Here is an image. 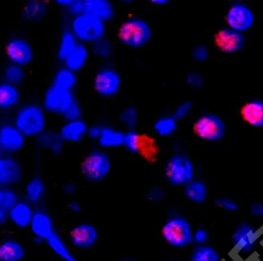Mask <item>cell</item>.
<instances>
[{"instance_id":"816d5d0a","label":"cell","mask_w":263,"mask_h":261,"mask_svg":"<svg viewBox=\"0 0 263 261\" xmlns=\"http://www.w3.org/2000/svg\"><path fill=\"white\" fill-rule=\"evenodd\" d=\"M68 209L72 213H79L81 212L82 206H81V203H78V201H71L68 203Z\"/></svg>"},{"instance_id":"9f6ffc18","label":"cell","mask_w":263,"mask_h":261,"mask_svg":"<svg viewBox=\"0 0 263 261\" xmlns=\"http://www.w3.org/2000/svg\"><path fill=\"white\" fill-rule=\"evenodd\" d=\"M122 261H134V260H132V259H123V260H122Z\"/></svg>"},{"instance_id":"f5cc1de1","label":"cell","mask_w":263,"mask_h":261,"mask_svg":"<svg viewBox=\"0 0 263 261\" xmlns=\"http://www.w3.org/2000/svg\"><path fill=\"white\" fill-rule=\"evenodd\" d=\"M7 219H8V214H7V211L4 210V209L0 206V225H4Z\"/></svg>"},{"instance_id":"680465c9","label":"cell","mask_w":263,"mask_h":261,"mask_svg":"<svg viewBox=\"0 0 263 261\" xmlns=\"http://www.w3.org/2000/svg\"><path fill=\"white\" fill-rule=\"evenodd\" d=\"M0 154H1V150H0ZM0 158H1V156H0Z\"/></svg>"},{"instance_id":"44dd1931","label":"cell","mask_w":263,"mask_h":261,"mask_svg":"<svg viewBox=\"0 0 263 261\" xmlns=\"http://www.w3.org/2000/svg\"><path fill=\"white\" fill-rule=\"evenodd\" d=\"M243 120L254 127H263V101L255 100L247 102L241 108Z\"/></svg>"},{"instance_id":"9a60e30c","label":"cell","mask_w":263,"mask_h":261,"mask_svg":"<svg viewBox=\"0 0 263 261\" xmlns=\"http://www.w3.org/2000/svg\"><path fill=\"white\" fill-rule=\"evenodd\" d=\"M259 238L256 228L248 224H242L233 234V243L239 252L250 253L255 249Z\"/></svg>"},{"instance_id":"5bb4252c","label":"cell","mask_w":263,"mask_h":261,"mask_svg":"<svg viewBox=\"0 0 263 261\" xmlns=\"http://www.w3.org/2000/svg\"><path fill=\"white\" fill-rule=\"evenodd\" d=\"M26 137L14 125L0 126V150L6 153H15L23 148Z\"/></svg>"},{"instance_id":"2e32d148","label":"cell","mask_w":263,"mask_h":261,"mask_svg":"<svg viewBox=\"0 0 263 261\" xmlns=\"http://www.w3.org/2000/svg\"><path fill=\"white\" fill-rule=\"evenodd\" d=\"M29 227L35 241L46 242L55 232L51 216L44 211H35Z\"/></svg>"},{"instance_id":"83f0119b","label":"cell","mask_w":263,"mask_h":261,"mask_svg":"<svg viewBox=\"0 0 263 261\" xmlns=\"http://www.w3.org/2000/svg\"><path fill=\"white\" fill-rule=\"evenodd\" d=\"M20 100V92L16 85L8 82L0 83V108L10 109Z\"/></svg>"},{"instance_id":"7c38bea8","label":"cell","mask_w":263,"mask_h":261,"mask_svg":"<svg viewBox=\"0 0 263 261\" xmlns=\"http://www.w3.org/2000/svg\"><path fill=\"white\" fill-rule=\"evenodd\" d=\"M245 41L246 38L243 33L229 27L223 28L215 35L217 47L224 54H235L241 51Z\"/></svg>"},{"instance_id":"b9f144b4","label":"cell","mask_w":263,"mask_h":261,"mask_svg":"<svg viewBox=\"0 0 263 261\" xmlns=\"http://www.w3.org/2000/svg\"><path fill=\"white\" fill-rule=\"evenodd\" d=\"M166 196L165 190L159 186H154L147 191L146 197L151 203H159L163 201Z\"/></svg>"},{"instance_id":"3957f363","label":"cell","mask_w":263,"mask_h":261,"mask_svg":"<svg viewBox=\"0 0 263 261\" xmlns=\"http://www.w3.org/2000/svg\"><path fill=\"white\" fill-rule=\"evenodd\" d=\"M71 32L81 44H93L103 39L106 34L105 22L86 13L73 17Z\"/></svg>"},{"instance_id":"484cf974","label":"cell","mask_w":263,"mask_h":261,"mask_svg":"<svg viewBox=\"0 0 263 261\" xmlns=\"http://www.w3.org/2000/svg\"><path fill=\"white\" fill-rule=\"evenodd\" d=\"M48 5L41 0H32L25 5L22 10V17L29 22L42 20L47 13Z\"/></svg>"},{"instance_id":"4fadbf2b","label":"cell","mask_w":263,"mask_h":261,"mask_svg":"<svg viewBox=\"0 0 263 261\" xmlns=\"http://www.w3.org/2000/svg\"><path fill=\"white\" fill-rule=\"evenodd\" d=\"M6 53L11 64L21 67L29 64L33 58V50L30 44L21 38L12 39L7 44Z\"/></svg>"},{"instance_id":"ee69618b","label":"cell","mask_w":263,"mask_h":261,"mask_svg":"<svg viewBox=\"0 0 263 261\" xmlns=\"http://www.w3.org/2000/svg\"><path fill=\"white\" fill-rule=\"evenodd\" d=\"M209 50L208 47L202 44L196 46L192 51V57L193 60L199 63L206 61L209 57Z\"/></svg>"},{"instance_id":"52a82bcc","label":"cell","mask_w":263,"mask_h":261,"mask_svg":"<svg viewBox=\"0 0 263 261\" xmlns=\"http://www.w3.org/2000/svg\"><path fill=\"white\" fill-rule=\"evenodd\" d=\"M194 130L201 139L208 141H218L226 135V125L218 115L206 113L196 119Z\"/></svg>"},{"instance_id":"4316f807","label":"cell","mask_w":263,"mask_h":261,"mask_svg":"<svg viewBox=\"0 0 263 261\" xmlns=\"http://www.w3.org/2000/svg\"><path fill=\"white\" fill-rule=\"evenodd\" d=\"M184 194L189 201L202 203L208 199V187L202 181L194 179L184 186Z\"/></svg>"},{"instance_id":"277c9868","label":"cell","mask_w":263,"mask_h":261,"mask_svg":"<svg viewBox=\"0 0 263 261\" xmlns=\"http://www.w3.org/2000/svg\"><path fill=\"white\" fill-rule=\"evenodd\" d=\"M165 243L177 249L186 247L193 243V231L190 223L181 216H171L161 229Z\"/></svg>"},{"instance_id":"d590c367","label":"cell","mask_w":263,"mask_h":261,"mask_svg":"<svg viewBox=\"0 0 263 261\" xmlns=\"http://www.w3.org/2000/svg\"><path fill=\"white\" fill-rule=\"evenodd\" d=\"M91 52L100 59H108L114 53V45L111 41L106 38L100 39L91 44Z\"/></svg>"},{"instance_id":"91938a15","label":"cell","mask_w":263,"mask_h":261,"mask_svg":"<svg viewBox=\"0 0 263 261\" xmlns=\"http://www.w3.org/2000/svg\"><path fill=\"white\" fill-rule=\"evenodd\" d=\"M171 261H174V260H171Z\"/></svg>"},{"instance_id":"e575fe53","label":"cell","mask_w":263,"mask_h":261,"mask_svg":"<svg viewBox=\"0 0 263 261\" xmlns=\"http://www.w3.org/2000/svg\"><path fill=\"white\" fill-rule=\"evenodd\" d=\"M26 77V73L23 68L16 64H10L5 68L4 71V82H8L17 86L23 82Z\"/></svg>"},{"instance_id":"7402d4cb","label":"cell","mask_w":263,"mask_h":261,"mask_svg":"<svg viewBox=\"0 0 263 261\" xmlns=\"http://www.w3.org/2000/svg\"><path fill=\"white\" fill-rule=\"evenodd\" d=\"M89 58V50L85 44L78 42L70 54L65 58V67L76 72L85 67Z\"/></svg>"},{"instance_id":"f907efd6","label":"cell","mask_w":263,"mask_h":261,"mask_svg":"<svg viewBox=\"0 0 263 261\" xmlns=\"http://www.w3.org/2000/svg\"><path fill=\"white\" fill-rule=\"evenodd\" d=\"M63 191L67 195H73L76 193V186L73 183H66L63 187Z\"/></svg>"},{"instance_id":"8fae6325","label":"cell","mask_w":263,"mask_h":261,"mask_svg":"<svg viewBox=\"0 0 263 261\" xmlns=\"http://www.w3.org/2000/svg\"><path fill=\"white\" fill-rule=\"evenodd\" d=\"M99 240L97 227L90 223H81L75 225L69 232L71 244L79 250H88L96 246Z\"/></svg>"},{"instance_id":"c3c4849f","label":"cell","mask_w":263,"mask_h":261,"mask_svg":"<svg viewBox=\"0 0 263 261\" xmlns=\"http://www.w3.org/2000/svg\"><path fill=\"white\" fill-rule=\"evenodd\" d=\"M103 126L100 125H93L89 126L87 132V136L88 138L92 140H97L98 141L101 137L102 132H103Z\"/></svg>"},{"instance_id":"d6986e66","label":"cell","mask_w":263,"mask_h":261,"mask_svg":"<svg viewBox=\"0 0 263 261\" xmlns=\"http://www.w3.org/2000/svg\"><path fill=\"white\" fill-rule=\"evenodd\" d=\"M84 3L85 13L103 21H108L115 17V7L108 0H85Z\"/></svg>"},{"instance_id":"db71d44e","label":"cell","mask_w":263,"mask_h":261,"mask_svg":"<svg viewBox=\"0 0 263 261\" xmlns=\"http://www.w3.org/2000/svg\"><path fill=\"white\" fill-rule=\"evenodd\" d=\"M71 2H72V0H57V1H55L57 5L63 7V8L66 9V10L69 7V6L70 5Z\"/></svg>"},{"instance_id":"74e56055","label":"cell","mask_w":263,"mask_h":261,"mask_svg":"<svg viewBox=\"0 0 263 261\" xmlns=\"http://www.w3.org/2000/svg\"><path fill=\"white\" fill-rule=\"evenodd\" d=\"M127 151L137 154L141 148V138L134 129H130L124 134L123 145Z\"/></svg>"},{"instance_id":"f35d334b","label":"cell","mask_w":263,"mask_h":261,"mask_svg":"<svg viewBox=\"0 0 263 261\" xmlns=\"http://www.w3.org/2000/svg\"><path fill=\"white\" fill-rule=\"evenodd\" d=\"M18 202L19 200L17 199V195L15 191L10 189V188H2V191H1V194H0V206L4 210L7 211V213Z\"/></svg>"},{"instance_id":"f1b7e54d","label":"cell","mask_w":263,"mask_h":261,"mask_svg":"<svg viewBox=\"0 0 263 261\" xmlns=\"http://www.w3.org/2000/svg\"><path fill=\"white\" fill-rule=\"evenodd\" d=\"M125 133L110 126H103L99 144L104 148H116L123 145Z\"/></svg>"},{"instance_id":"ba28073f","label":"cell","mask_w":263,"mask_h":261,"mask_svg":"<svg viewBox=\"0 0 263 261\" xmlns=\"http://www.w3.org/2000/svg\"><path fill=\"white\" fill-rule=\"evenodd\" d=\"M93 85L97 94L102 97H113L120 91L122 78L115 69L103 68L95 76Z\"/></svg>"},{"instance_id":"ab89813d","label":"cell","mask_w":263,"mask_h":261,"mask_svg":"<svg viewBox=\"0 0 263 261\" xmlns=\"http://www.w3.org/2000/svg\"><path fill=\"white\" fill-rule=\"evenodd\" d=\"M62 116L66 121L78 120L81 119L82 116V107L80 105L79 103L74 100Z\"/></svg>"},{"instance_id":"4dcf8cb0","label":"cell","mask_w":263,"mask_h":261,"mask_svg":"<svg viewBox=\"0 0 263 261\" xmlns=\"http://www.w3.org/2000/svg\"><path fill=\"white\" fill-rule=\"evenodd\" d=\"M77 84L76 73L64 67L59 69L54 75L53 85L62 89L72 91Z\"/></svg>"},{"instance_id":"ffe728a7","label":"cell","mask_w":263,"mask_h":261,"mask_svg":"<svg viewBox=\"0 0 263 261\" xmlns=\"http://www.w3.org/2000/svg\"><path fill=\"white\" fill-rule=\"evenodd\" d=\"M35 212L30 203L19 201L14 207L8 211V218L15 226L21 228H27L30 225Z\"/></svg>"},{"instance_id":"1f68e13d","label":"cell","mask_w":263,"mask_h":261,"mask_svg":"<svg viewBox=\"0 0 263 261\" xmlns=\"http://www.w3.org/2000/svg\"><path fill=\"white\" fill-rule=\"evenodd\" d=\"M78 44V40L73 32H71V30L65 31L62 34L60 41H59L58 57L61 60H64Z\"/></svg>"},{"instance_id":"836d02e7","label":"cell","mask_w":263,"mask_h":261,"mask_svg":"<svg viewBox=\"0 0 263 261\" xmlns=\"http://www.w3.org/2000/svg\"><path fill=\"white\" fill-rule=\"evenodd\" d=\"M189 261H221L217 250L208 245L197 246L191 253Z\"/></svg>"},{"instance_id":"5b68a950","label":"cell","mask_w":263,"mask_h":261,"mask_svg":"<svg viewBox=\"0 0 263 261\" xmlns=\"http://www.w3.org/2000/svg\"><path fill=\"white\" fill-rule=\"evenodd\" d=\"M112 169L111 159L103 150H94L85 156L81 164L83 176L90 182L99 183L104 181Z\"/></svg>"},{"instance_id":"6da1fadb","label":"cell","mask_w":263,"mask_h":261,"mask_svg":"<svg viewBox=\"0 0 263 261\" xmlns=\"http://www.w3.org/2000/svg\"><path fill=\"white\" fill-rule=\"evenodd\" d=\"M45 112L37 104H29L17 111L14 126L28 138H38L46 130Z\"/></svg>"},{"instance_id":"8992f818","label":"cell","mask_w":263,"mask_h":261,"mask_svg":"<svg viewBox=\"0 0 263 261\" xmlns=\"http://www.w3.org/2000/svg\"><path fill=\"white\" fill-rule=\"evenodd\" d=\"M165 180L172 186H185L194 180L195 167L193 162L184 155L171 156L164 169Z\"/></svg>"},{"instance_id":"f6af8a7d","label":"cell","mask_w":263,"mask_h":261,"mask_svg":"<svg viewBox=\"0 0 263 261\" xmlns=\"http://www.w3.org/2000/svg\"><path fill=\"white\" fill-rule=\"evenodd\" d=\"M215 205L229 212H236L238 209L237 203L228 198H218L215 200Z\"/></svg>"},{"instance_id":"9c48e42d","label":"cell","mask_w":263,"mask_h":261,"mask_svg":"<svg viewBox=\"0 0 263 261\" xmlns=\"http://www.w3.org/2000/svg\"><path fill=\"white\" fill-rule=\"evenodd\" d=\"M226 20L229 28L243 33L253 26L255 14L248 6L235 4L226 13Z\"/></svg>"},{"instance_id":"7bdbcfd3","label":"cell","mask_w":263,"mask_h":261,"mask_svg":"<svg viewBox=\"0 0 263 261\" xmlns=\"http://www.w3.org/2000/svg\"><path fill=\"white\" fill-rule=\"evenodd\" d=\"M193 112V104L190 101H183L174 110V116L177 121L186 119Z\"/></svg>"},{"instance_id":"11a10c76","label":"cell","mask_w":263,"mask_h":261,"mask_svg":"<svg viewBox=\"0 0 263 261\" xmlns=\"http://www.w3.org/2000/svg\"><path fill=\"white\" fill-rule=\"evenodd\" d=\"M169 3L168 0H152V4L155 6H159V7L167 5Z\"/></svg>"},{"instance_id":"ac0fdd59","label":"cell","mask_w":263,"mask_h":261,"mask_svg":"<svg viewBox=\"0 0 263 261\" xmlns=\"http://www.w3.org/2000/svg\"><path fill=\"white\" fill-rule=\"evenodd\" d=\"M88 129L86 122L81 119L66 121L59 133L65 142L78 143L86 137Z\"/></svg>"},{"instance_id":"cb8c5ba5","label":"cell","mask_w":263,"mask_h":261,"mask_svg":"<svg viewBox=\"0 0 263 261\" xmlns=\"http://www.w3.org/2000/svg\"><path fill=\"white\" fill-rule=\"evenodd\" d=\"M26 255L24 246L15 240L0 243V261H21Z\"/></svg>"},{"instance_id":"8d00e7d4","label":"cell","mask_w":263,"mask_h":261,"mask_svg":"<svg viewBox=\"0 0 263 261\" xmlns=\"http://www.w3.org/2000/svg\"><path fill=\"white\" fill-rule=\"evenodd\" d=\"M119 120H120L121 123L125 127L130 129H134L138 123V111L134 106L125 107L121 112Z\"/></svg>"},{"instance_id":"f546056e","label":"cell","mask_w":263,"mask_h":261,"mask_svg":"<svg viewBox=\"0 0 263 261\" xmlns=\"http://www.w3.org/2000/svg\"><path fill=\"white\" fill-rule=\"evenodd\" d=\"M46 188L44 181L40 178H34L27 183L25 189L26 202L34 204L42 200L45 194Z\"/></svg>"},{"instance_id":"d6a6232c","label":"cell","mask_w":263,"mask_h":261,"mask_svg":"<svg viewBox=\"0 0 263 261\" xmlns=\"http://www.w3.org/2000/svg\"><path fill=\"white\" fill-rule=\"evenodd\" d=\"M177 129V120L174 116H163L155 121L154 129L161 137H169Z\"/></svg>"},{"instance_id":"7a4b0ae2","label":"cell","mask_w":263,"mask_h":261,"mask_svg":"<svg viewBox=\"0 0 263 261\" xmlns=\"http://www.w3.org/2000/svg\"><path fill=\"white\" fill-rule=\"evenodd\" d=\"M118 35L123 45L129 48L140 49L152 40V29L145 20L132 17L122 24Z\"/></svg>"},{"instance_id":"681fc988","label":"cell","mask_w":263,"mask_h":261,"mask_svg":"<svg viewBox=\"0 0 263 261\" xmlns=\"http://www.w3.org/2000/svg\"><path fill=\"white\" fill-rule=\"evenodd\" d=\"M250 212L253 216L261 217L263 216V203H255L251 205Z\"/></svg>"},{"instance_id":"6f0895ef","label":"cell","mask_w":263,"mask_h":261,"mask_svg":"<svg viewBox=\"0 0 263 261\" xmlns=\"http://www.w3.org/2000/svg\"><path fill=\"white\" fill-rule=\"evenodd\" d=\"M1 191H2V188H0V194H1Z\"/></svg>"},{"instance_id":"603a6c76","label":"cell","mask_w":263,"mask_h":261,"mask_svg":"<svg viewBox=\"0 0 263 261\" xmlns=\"http://www.w3.org/2000/svg\"><path fill=\"white\" fill-rule=\"evenodd\" d=\"M38 145L54 155H60L63 151L65 141L59 133L45 130L37 138Z\"/></svg>"},{"instance_id":"d4e9b609","label":"cell","mask_w":263,"mask_h":261,"mask_svg":"<svg viewBox=\"0 0 263 261\" xmlns=\"http://www.w3.org/2000/svg\"><path fill=\"white\" fill-rule=\"evenodd\" d=\"M45 243L50 250L63 261H79L58 233L54 232Z\"/></svg>"},{"instance_id":"60d3db41","label":"cell","mask_w":263,"mask_h":261,"mask_svg":"<svg viewBox=\"0 0 263 261\" xmlns=\"http://www.w3.org/2000/svg\"><path fill=\"white\" fill-rule=\"evenodd\" d=\"M186 84L193 90H199L204 85V78L197 72H191L185 77Z\"/></svg>"},{"instance_id":"bcb514c9","label":"cell","mask_w":263,"mask_h":261,"mask_svg":"<svg viewBox=\"0 0 263 261\" xmlns=\"http://www.w3.org/2000/svg\"><path fill=\"white\" fill-rule=\"evenodd\" d=\"M66 10L69 14L73 15V17H76L85 13V3L82 0H72L70 5Z\"/></svg>"},{"instance_id":"e0dca14e","label":"cell","mask_w":263,"mask_h":261,"mask_svg":"<svg viewBox=\"0 0 263 261\" xmlns=\"http://www.w3.org/2000/svg\"><path fill=\"white\" fill-rule=\"evenodd\" d=\"M22 169L16 159L0 158V188L14 185L22 180Z\"/></svg>"},{"instance_id":"30bf717a","label":"cell","mask_w":263,"mask_h":261,"mask_svg":"<svg viewBox=\"0 0 263 261\" xmlns=\"http://www.w3.org/2000/svg\"><path fill=\"white\" fill-rule=\"evenodd\" d=\"M74 100L72 91L62 89L52 85L46 91L43 103L44 109L47 112L63 115Z\"/></svg>"},{"instance_id":"7dc6e473","label":"cell","mask_w":263,"mask_h":261,"mask_svg":"<svg viewBox=\"0 0 263 261\" xmlns=\"http://www.w3.org/2000/svg\"><path fill=\"white\" fill-rule=\"evenodd\" d=\"M208 238H209V234L203 228H198L196 231H193V243L197 244V246L206 245Z\"/></svg>"}]
</instances>
